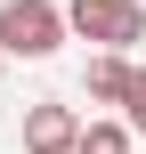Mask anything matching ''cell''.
I'll list each match as a JSON object with an SVG mask.
<instances>
[{"instance_id":"6da1fadb","label":"cell","mask_w":146,"mask_h":154,"mask_svg":"<svg viewBox=\"0 0 146 154\" xmlns=\"http://www.w3.org/2000/svg\"><path fill=\"white\" fill-rule=\"evenodd\" d=\"M65 32H81V41H98V49H138L146 41V8L138 0H65Z\"/></svg>"},{"instance_id":"7a4b0ae2","label":"cell","mask_w":146,"mask_h":154,"mask_svg":"<svg viewBox=\"0 0 146 154\" xmlns=\"http://www.w3.org/2000/svg\"><path fill=\"white\" fill-rule=\"evenodd\" d=\"M57 41H65L57 0H0V57H49Z\"/></svg>"},{"instance_id":"3957f363","label":"cell","mask_w":146,"mask_h":154,"mask_svg":"<svg viewBox=\"0 0 146 154\" xmlns=\"http://www.w3.org/2000/svg\"><path fill=\"white\" fill-rule=\"evenodd\" d=\"M73 138H81L73 106H33L24 114V154H73Z\"/></svg>"},{"instance_id":"277c9868","label":"cell","mask_w":146,"mask_h":154,"mask_svg":"<svg viewBox=\"0 0 146 154\" xmlns=\"http://www.w3.org/2000/svg\"><path fill=\"white\" fill-rule=\"evenodd\" d=\"M122 81H130V57H114V49L89 57V73H81V89H89L98 106H122Z\"/></svg>"},{"instance_id":"5b68a950","label":"cell","mask_w":146,"mask_h":154,"mask_svg":"<svg viewBox=\"0 0 146 154\" xmlns=\"http://www.w3.org/2000/svg\"><path fill=\"white\" fill-rule=\"evenodd\" d=\"M73 154H130V122H89L73 138Z\"/></svg>"},{"instance_id":"8992f818","label":"cell","mask_w":146,"mask_h":154,"mask_svg":"<svg viewBox=\"0 0 146 154\" xmlns=\"http://www.w3.org/2000/svg\"><path fill=\"white\" fill-rule=\"evenodd\" d=\"M122 114H130V138H146V65H130L122 81Z\"/></svg>"}]
</instances>
